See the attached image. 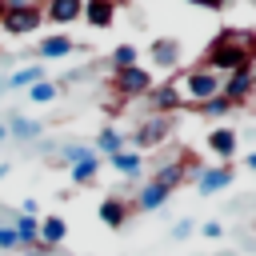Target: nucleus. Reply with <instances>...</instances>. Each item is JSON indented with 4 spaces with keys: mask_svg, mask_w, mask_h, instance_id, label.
<instances>
[{
    "mask_svg": "<svg viewBox=\"0 0 256 256\" xmlns=\"http://www.w3.org/2000/svg\"><path fill=\"white\" fill-rule=\"evenodd\" d=\"M244 168H252V172H256V148H252V152L244 156Z\"/></svg>",
    "mask_w": 256,
    "mask_h": 256,
    "instance_id": "32",
    "label": "nucleus"
},
{
    "mask_svg": "<svg viewBox=\"0 0 256 256\" xmlns=\"http://www.w3.org/2000/svg\"><path fill=\"white\" fill-rule=\"evenodd\" d=\"M44 80V64H24V68H16L12 76H8V88H32V84H40Z\"/></svg>",
    "mask_w": 256,
    "mask_h": 256,
    "instance_id": "23",
    "label": "nucleus"
},
{
    "mask_svg": "<svg viewBox=\"0 0 256 256\" xmlns=\"http://www.w3.org/2000/svg\"><path fill=\"white\" fill-rule=\"evenodd\" d=\"M168 196H172L168 188H160V184L144 180V188L132 196V208H136V212H156V208H164V204H168Z\"/></svg>",
    "mask_w": 256,
    "mask_h": 256,
    "instance_id": "19",
    "label": "nucleus"
},
{
    "mask_svg": "<svg viewBox=\"0 0 256 256\" xmlns=\"http://www.w3.org/2000/svg\"><path fill=\"white\" fill-rule=\"evenodd\" d=\"M0 252H24V248H20V236H16L12 224H0Z\"/></svg>",
    "mask_w": 256,
    "mask_h": 256,
    "instance_id": "27",
    "label": "nucleus"
},
{
    "mask_svg": "<svg viewBox=\"0 0 256 256\" xmlns=\"http://www.w3.org/2000/svg\"><path fill=\"white\" fill-rule=\"evenodd\" d=\"M92 148H96V156H100V160H112L116 152H124V148H128V136H124L120 128H112V124H104V128L96 132V144H92Z\"/></svg>",
    "mask_w": 256,
    "mask_h": 256,
    "instance_id": "18",
    "label": "nucleus"
},
{
    "mask_svg": "<svg viewBox=\"0 0 256 256\" xmlns=\"http://www.w3.org/2000/svg\"><path fill=\"white\" fill-rule=\"evenodd\" d=\"M192 8H208V12H220V8H228V0H188Z\"/></svg>",
    "mask_w": 256,
    "mask_h": 256,
    "instance_id": "30",
    "label": "nucleus"
},
{
    "mask_svg": "<svg viewBox=\"0 0 256 256\" xmlns=\"http://www.w3.org/2000/svg\"><path fill=\"white\" fill-rule=\"evenodd\" d=\"M192 112H200L204 120H220V116H228L232 112V104L224 100V96H212V100H204V104H188Z\"/></svg>",
    "mask_w": 256,
    "mask_h": 256,
    "instance_id": "25",
    "label": "nucleus"
},
{
    "mask_svg": "<svg viewBox=\"0 0 256 256\" xmlns=\"http://www.w3.org/2000/svg\"><path fill=\"white\" fill-rule=\"evenodd\" d=\"M8 172H12V164H8V160H4V164H0V180H4V176H8Z\"/></svg>",
    "mask_w": 256,
    "mask_h": 256,
    "instance_id": "33",
    "label": "nucleus"
},
{
    "mask_svg": "<svg viewBox=\"0 0 256 256\" xmlns=\"http://www.w3.org/2000/svg\"><path fill=\"white\" fill-rule=\"evenodd\" d=\"M252 40L256 32H244V28H220L204 56H200V68L216 72V76H232V72H248L252 68Z\"/></svg>",
    "mask_w": 256,
    "mask_h": 256,
    "instance_id": "1",
    "label": "nucleus"
},
{
    "mask_svg": "<svg viewBox=\"0 0 256 256\" xmlns=\"http://www.w3.org/2000/svg\"><path fill=\"white\" fill-rule=\"evenodd\" d=\"M196 232H200L204 240H220V236H224V224H220V220H208V224H196Z\"/></svg>",
    "mask_w": 256,
    "mask_h": 256,
    "instance_id": "28",
    "label": "nucleus"
},
{
    "mask_svg": "<svg viewBox=\"0 0 256 256\" xmlns=\"http://www.w3.org/2000/svg\"><path fill=\"white\" fill-rule=\"evenodd\" d=\"M24 256H52V252H44V248L36 244V248H24Z\"/></svg>",
    "mask_w": 256,
    "mask_h": 256,
    "instance_id": "31",
    "label": "nucleus"
},
{
    "mask_svg": "<svg viewBox=\"0 0 256 256\" xmlns=\"http://www.w3.org/2000/svg\"><path fill=\"white\" fill-rule=\"evenodd\" d=\"M180 96H184V108L188 104H204V100H212V96H220V88H224V76H216V72H208V68H184L180 72Z\"/></svg>",
    "mask_w": 256,
    "mask_h": 256,
    "instance_id": "2",
    "label": "nucleus"
},
{
    "mask_svg": "<svg viewBox=\"0 0 256 256\" xmlns=\"http://www.w3.org/2000/svg\"><path fill=\"white\" fill-rule=\"evenodd\" d=\"M44 136V124L32 120V116H12L8 120V140H20V144H32Z\"/></svg>",
    "mask_w": 256,
    "mask_h": 256,
    "instance_id": "20",
    "label": "nucleus"
},
{
    "mask_svg": "<svg viewBox=\"0 0 256 256\" xmlns=\"http://www.w3.org/2000/svg\"><path fill=\"white\" fill-rule=\"evenodd\" d=\"M4 140H8V124H0V144H4Z\"/></svg>",
    "mask_w": 256,
    "mask_h": 256,
    "instance_id": "34",
    "label": "nucleus"
},
{
    "mask_svg": "<svg viewBox=\"0 0 256 256\" xmlns=\"http://www.w3.org/2000/svg\"><path fill=\"white\" fill-rule=\"evenodd\" d=\"M152 72L144 68V64H132V68H120V72H112V92L120 96V104H128V100H144L148 92H152Z\"/></svg>",
    "mask_w": 256,
    "mask_h": 256,
    "instance_id": "6",
    "label": "nucleus"
},
{
    "mask_svg": "<svg viewBox=\"0 0 256 256\" xmlns=\"http://www.w3.org/2000/svg\"><path fill=\"white\" fill-rule=\"evenodd\" d=\"M132 200L128 196H120V192H112V196H104L100 200V208H96V216H100V224H108V228H124L128 220H132Z\"/></svg>",
    "mask_w": 256,
    "mask_h": 256,
    "instance_id": "10",
    "label": "nucleus"
},
{
    "mask_svg": "<svg viewBox=\"0 0 256 256\" xmlns=\"http://www.w3.org/2000/svg\"><path fill=\"white\" fill-rule=\"evenodd\" d=\"M104 164H112V172H120V176H140V172H144V156H140L136 148H124V152H116V156L104 160Z\"/></svg>",
    "mask_w": 256,
    "mask_h": 256,
    "instance_id": "21",
    "label": "nucleus"
},
{
    "mask_svg": "<svg viewBox=\"0 0 256 256\" xmlns=\"http://www.w3.org/2000/svg\"><path fill=\"white\" fill-rule=\"evenodd\" d=\"M180 108H184V96H180L176 76L164 84H152V92L144 96V112H152V116H176Z\"/></svg>",
    "mask_w": 256,
    "mask_h": 256,
    "instance_id": "7",
    "label": "nucleus"
},
{
    "mask_svg": "<svg viewBox=\"0 0 256 256\" xmlns=\"http://www.w3.org/2000/svg\"><path fill=\"white\" fill-rule=\"evenodd\" d=\"M232 180H236V168L232 164H208V168L196 172V192L200 196H216V192L232 188Z\"/></svg>",
    "mask_w": 256,
    "mask_h": 256,
    "instance_id": "9",
    "label": "nucleus"
},
{
    "mask_svg": "<svg viewBox=\"0 0 256 256\" xmlns=\"http://www.w3.org/2000/svg\"><path fill=\"white\" fill-rule=\"evenodd\" d=\"M76 52H80V44L72 36H64V32H48V36L36 40V56L40 60H64V56H76Z\"/></svg>",
    "mask_w": 256,
    "mask_h": 256,
    "instance_id": "13",
    "label": "nucleus"
},
{
    "mask_svg": "<svg viewBox=\"0 0 256 256\" xmlns=\"http://www.w3.org/2000/svg\"><path fill=\"white\" fill-rule=\"evenodd\" d=\"M44 28V8L40 0L36 4H16V8H0V32L12 36V40H24L32 32Z\"/></svg>",
    "mask_w": 256,
    "mask_h": 256,
    "instance_id": "5",
    "label": "nucleus"
},
{
    "mask_svg": "<svg viewBox=\"0 0 256 256\" xmlns=\"http://www.w3.org/2000/svg\"><path fill=\"white\" fill-rule=\"evenodd\" d=\"M252 4H256V0H252Z\"/></svg>",
    "mask_w": 256,
    "mask_h": 256,
    "instance_id": "35",
    "label": "nucleus"
},
{
    "mask_svg": "<svg viewBox=\"0 0 256 256\" xmlns=\"http://www.w3.org/2000/svg\"><path fill=\"white\" fill-rule=\"evenodd\" d=\"M256 92V76H252V68L248 72H232V76H224V88H220V96L232 104V108H240V104H248V96Z\"/></svg>",
    "mask_w": 256,
    "mask_h": 256,
    "instance_id": "15",
    "label": "nucleus"
},
{
    "mask_svg": "<svg viewBox=\"0 0 256 256\" xmlns=\"http://www.w3.org/2000/svg\"><path fill=\"white\" fill-rule=\"evenodd\" d=\"M192 172H200L196 168V160H192V152H184L180 160H164V164H156V172H152V184H160V188H168V192H176Z\"/></svg>",
    "mask_w": 256,
    "mask_h": 256,
    "instance_id": "8",
    "label": "nucleus"
},
{
    "mask_svg": "<svg viewBox=\"0 0 256 256\" xmlns=\"http://www.w3.org/2000/svg\"><path fill=\"white\" fill-rule=\"evenodd\" d=\"M68 240V220L64 216H40V236H36V244L44 248V252H56L60 244Z\"/></svg>",
    "mask_w": 256,
    "mask_h": 256,
    "instance_id": "17",
    "label": "nucleus"
},
{
    "mask_svg": "<svg viewBox=\"0 0 256 256\" xmlns=\"http://www.w3.org/2000/svg\"><path fill=\"white\" fill-rule=\"evenodd\" d=\"M56 96H60V84H52V80H40V84L28 88V100L32 104H52Z\"/></svg>",
    "mask_w": 256,
    "mask_h": 256,
    "instance_id": "26",
    "label": "nucleus"
},
{
    "mask_svg": "<svg viewBox=\"0 0 256 256\" xmlns=\"http://www.w3.org/2000/svg\"><path fill=\"white\" fill-rule=\"evenodd\" d=\"M148 60L160 68V72H176L180 68V40L176 36H156L148 44Z\"/></svg>",
    "mask_w": 256,
    "mask_h": 256,
    "instance_id": "12",
    "label": "nucleus"
},
{
    "mask_svg": "<svg viewBox=\"0 0 256 256\" xmlns=\"http://www.w3.org/2000/svg\"><path fill=\"white\" fill-rule=\"evenodd\" d=\"M172 124H176V116H152V112H144V116L136 120V128H132V136H128V144L144 156V152H152V148L168 144Z\"/></svg>",
    "mask_w": 256,
    "mask_h": 256,
    "instance_id": "4",
    "label": "nucleus"
},
{
    "mask_svg": "<svg viewBox=\"0 0 256 256\" xmlns=\"http://www.w3.org/2000/svg\"><path fill=\"white\" fill-rule=\"evenodd\" d=\"M44 8V24H56V28H68L84 16V0H40Z\"/></svg>",
    "mask_w": 256,
    "mask_h": 256,
    "instance_id": "11",
    "label": "nucleus"
},
{
    "mask_svg": "<svg viewBox=\"0 0 256 256\" xmlns=\"http://www.w3.org/2000/svg\"><path fill=\"white\" fill-rule=\"evenodd\" d=\"M192 232H196V220H176L172 224V240H188Z\"/></svg>",
    "mask_w": 256,
    "mask_h": 256,
    "instance_id": "29",
    "label": "nucleus"
},
{
    "mask_svg": "<svg viewBox=\"0 0 256 256\" xmlns=\"http://www.w3.org/2000/svg\"><path fill=\"white\" fill-rule=\"evenodd\" d=\"M12 228H16V236H20V248H36V236H40V216H32V212H16Z\"/></svg>",
    "mask_w": 256,
    "mask_h": 256,
    "instance_id": "22",
    "label": "nucleus"
},
{
    "mask_svg": "<svg viewBox=\"0 0 256 256\" xmlns=\"http://www.w3.org/2000/svg\"><path fill=\"white\" fill-rule=\"evenodd\" d=\"M204 144H208V152H212L220 164H228V160L236 156V148H240V132H236V128H208Z\"/></svg>",
    "mask_w": 256,
    "mask_h": 256,
    "instance_id": "14",
    "label": "nucleus"
},
{
    "mask_svg": "<svg viewBox=\"0 0 256 256\" xmlns=\"http://www.w3.org/2000/svg\"><path fill=\"white\" fill-rule=\"evenodd\" d=\"M60 156H64V164H68V176H72V184H96V176H100V168H104V160L96 156V148L92 144H60Z\"/></svg>",
    "mask_w": 256,
    "mask_h": 256,
    "instance_id": "3",
    "label": "nucleus"
},
{
    "mask_svg": "<svg viewBox=\"0 0 256 256\" xmlns=\"http://www.w3.org/2000/svg\"><path fill=\"white\" fill-rule=\"evenodd\" d=\"M120 16V0H84V24L88 28H112Z\"/></svg>",
    "mask_w": 256,
    "mask_h": 256,
    "instance_id": "16",
    "label": "nucleus"
},
{
    "mask_svg": "<svg viewBox=\"0 0 256 256\" xmlns=\"http://www.w3.org/2000/svg\"><path fill=\"white\" fill-rule=\"evenodd\" d=\"M108 64H112V72L132 68V64H140V48H136V44H116L112 56H108Z\"/></svg>",
    "mask_w": 256,
    "mask_h": 256,
    "instance_id": "24",
    "label": "nucleus"
}]
</instances>
